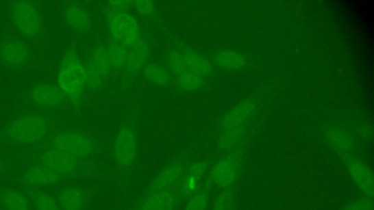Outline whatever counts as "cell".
<instances>
[{
	"instance_id": "obj_1",
	"label": "cell",
	"mask_w": 374,
	"mask_h": 210,
	"mask_svg": "<svg viewBox=\"0 0 374 210\" xmlns=\"http://www.w3.org/2000/svg\"><path fill=\"white\" fill-rule=\"evenodd\" d=\"M138 143L135 132L127 125L121 127L114 138V155L117 168L118 181L127 183L135 167Z\"/></svg>"
},
{
	"instance_id": "obj_2",
	"label": "cell",
	"mask_w": 374,
	"mask_h": 210,
	"mask_svg": "<svg viewBox=\"0 0 374 210\" xmlns=\"http://www.w3.org/2000/svg\"><path fill=\"white\" fill-rule=\"evenodd\" d=\"M58 87L64 95L79 102L86 87L85 67L73 53L66 55L60 64Z\"/></svg>"
},
{
	"instance_id": "obj_3",
	"label": "cell",
	"mask_w": 374,
	"mask_h": 210,
	"mask_svg": "<svg viewBox=\"0 0 374 210\" xmlns=\"http://www.w3.org/2000/svg\"><path fill=\"white\" fill-rule=\"evenodd\" d=\"M255 112V105L245 102L231 109L223 118V132L219 140L221 150L229 149L239 140L247 121Z\"/></svg>"
},
{
	"instance_id": "obj_4",
	"label": "cell",
	"mask_w": 374,
	"mask_h": 210,
	"mask_svg": "<svg viewBox=\"0 0 374 210\" xmlns=\"http://www.w3.org/2000/svg\"><path fill=\"white\" fill-rule=\"evenodd\" d=\"M49 130L47 120L27 115L16 118L10 124L7 133L10 140L19 143H33L46 136Z\"/></svg>"
},
{
	"instance_id": "obj_5",
	"label": "cell",
	"mask_w": 374,
	"mask_h": 210,
	"mask_svg": "<svg viewBox=\"0 0 374 210\" xmlns=\"http://www.w3.org/2000/svg\"><path fill=\"white\" fill-rule=\"evenodd\" d=\"M108 27L114 40L133 49L142 40L137 21L127 12H113L108 16Z\"/></svg>"
},
{
	"instance_id": "obj_6",
	"label": "cell",
	"mask_w": 374,
	"mask_h": 210,
	"mask_svg": "<svg viewBox=\"0 0 374 210\" xmlns=\"http://www.w3.org/2000/svg\"><path fill=\"white\" fill-rule=\"evenodd\" d=\"M14 23L21 35L35 38L41 30L40 11L35 3L29 1L14 3L12 7Z\"/></svg>"
},
{
	"instance_id": "obj_7",
	"label": "cell",
	"mask_w": 374,
	"mask_h": 210,
	"mask_svg": "<svg viewBox=\"0 0 374 210\" xmlns=\"http://www.w3.org/2000/svg\"><path fill=\"white\" fill-rule=\"evenodd\" d=\"M51 148L67 153L82 161L92 156L94 143L90 137L79 132H66L53 140Z\"/></svg>"
},
{
	"instance_id": "obj_8",
	"label": "cell",
	"mask_w": 374,
	"mask_h": 210,
	"mask_svg": "<svg viewBox=\"0 0 374 210\" xmlns=\"http://www.w3.org/2000/svg\"><path fill=\"white\" fill-rule=\"evenodd\" d=\"M242 165V157L239 153H233L220 160L210 173L212 182L221 189H227L238 178Z\"/></svg>"
},
{
	"instance_id": "obj_9",
	"label": "cell",
	"mask_w": 374,
	"mask_h": 210,
	"mask_svg": "<svg viewBox=\"0 0 374 210\" xmlns=\"http://www.w3.org/2000/svg\"><path fill=\"white\" fill-rule=\"evenodd\" d=\"M184 168L179 163H172L161 170L146 187L142 194L169 192L179 190L184 173Z\"/></svg>"
},
{
	"instance_id": "obj_10",
	"label": "cell",
	"mask_w": 374,
	"mask_h": 210,
	"mask_svg": "<svg viewBox=\"0 0 374 210\" xmlns=\"http://www.w3.org/2000/svg\"><path fill=\"white\" fill-rule=\"evenodd\" d=\"M206 170V163L200 161L192 163L184 170L179 187L178 193L180 203L186 202L191 197L200 192Z\"/></svg>"
},
{
	"instance_id": "obj_11",
	"label": "cell",
	"mask_w": 374,
	"mask_h": 210,
	"mask_svg": "<svg viewBox=\"0 0 374 210\" xmlns=\"http://www.w3.org/2000/svg\"><path fill=\"white\" fill-rule=\"evenodd\" d=\"M179 190L153 194H142L129 210H177L181 204Z\"/></svg>"
},
{
	"instance_id": "obj_12",
	"label": "cell",
	"mask_w": 374,
	"mask_h": 210,
	"mask_svg": "<svg viewBox=\"0 0 374 210\" xmlns=\"http://www.w3.org/2000/svg\"><path fill=\"white\" fill-rule=\"evenodd\" d=\"M170 68L175 79L183 90L194 91L200 88L205 82L204 77L187 69L183 64L178 50L172 51L169 56Z\"/></svg>"
},
{
	"instance_id": "obj_13",
	"label": "cell",
	"mask_w": 374,
	"mask_h": 210,
	"mask_svg": "<svg viewBox=\"0 0 374 210\" xmlns=\"http://www.w3.org/2000/svg\"><path fill=\"white\" fill-rule=\"evenodd\" d=\"M81 160L67 153L51 148L42 155L40 163L56 172L66 180L79 168Z\"/></svg>"
},
{
	"instance_id": "obj_14",
	"label": "cell",
	"mask_w": 374,
	"mask_h": 210,
	"mask_svg": "<svg viewBox=\"0 0 374 210\" xmlns=\"http://www.w3.org/2000/svg\"><path fill=\"white\" fill-rule=\"evenodd\" d=\"M28 97L36 105L52 107L62 102L64 94L59 87L49 83H39L30 88Z\"/></svg>"
},
{
	"instance_id": "obj_15",
	"label": "cell",
	"mask_w": 374,
	"mask_h": 210,
	"mask_svg": "<svg viewBox=\"0 0 374 210\" xmlns=\"http://www.w3.org/2000/svg\"><path fill=\"white\" fill-rule=\"evenodd\" d=\"M348 170L351 178L359 189L368 197H372L374 192L373 174L369 166L359 160L351 161Z\"/></svg>"
},
{
	"instance_id": "obj_16",
	"label": "cell",
	"mask_w": 374,
	"mask_h": 210,
	"mask_svg": "<svg viewBox=\"0 0 374 210\" xmlns=\"http://www.w3.org/2000/svg\"><path fill=\"white\" fill-rule=\"evenodd\" d=\"M58 202L62 210H85L87 196L79 186L65 187L58 194Z\"/></svg>"
},
{
	"instance_id": "obj_17",
	"label": "cell",
	"mask_w": 374,
	"mask_h": 210,
	"mask_svg": "<svg viewBox=\"0 0 374 210\" xmlns=\"http://www.w3.org/2000/svg\"><path fill=\"white\" fill-rule=\"evenodd\" d=\"M1 57L8 65L21 67L27 63L29 51L23 42L18 40L7 41L1 49Z\"/></svg>"
},
{
	"instance_id": "obj_18",
	"label": "cell",
	"mask_w": 374,
	"mask_h": 210,
	"mask_svg": "<svg viewBox=\"0 0 374 210\" xmlns=\"http://www.w3.org/2000/svg\"><path fill=\"white\" fill-rule=\"evenodd\" d=\"M184 65L187 69L205 79L212 72V64L207 58L191 49L179 51Z\"/></svg>"
},
{
	"instance_id": "obj_19",
	"label": "cell",
	"mask_w": 374,
	"mask_h": 210,
	"mask_svg": "<svg viewBox=\"0 0 374 210\" xmlns=\"http://www.w3.org/2000/svg\"><path fill=\"white\" fill-rule=\"evenodd\" d=\"M25 182L31 185H48L64 181L61 175L41 163L29 169L25 175Z\"/></svg>"
},
{
	"instance_id": "obj_20",
	"label": "cell",
	"mask_w": 374,
	"mask_h": 210,
	"mask_svg": "<svg viewBox=\"0 0 374 210\" xmlns=\"http://www.w3.org/2000/svg\"><path fill=\"white\" fill-rule=\"evenodd\" d=\"M64 17L68 25L76 31H85L90 28V16L86 10L79 5L73 3L66 7Z\"/></svg>"
},
{
	"instance_id": "obj_21",
	"label": "cell",
	"mask_w": 374,
	"mask_h": 210,
	"mask_svg": "<svg viewBox=\"0 0 374 210\" xmlns=\"http://www.w3.org/2000/svg\"><path fill=\"white\" fill-rule=\"evenodd\" d=\"M149 58V50L146 42L142 39L136 47L129 50L125 67L133 72L141 70L148 64Z\"/></svg>"
},
{
	"instance_id": "obj_22",
	"label": "cell",
	"mask_w": 374,
	"mask_h": 210,
	"mask_svg": "<svg viewBox=\"0 0 374 210\" xmlns=\"http://www.w3.org/2000/svg\"><path fill=\"white\" fill-rule=\"evenodd\" d=\"M215 63L225 70H238L244 68L247 60L243 54L234 50L225 49L215 54Z\"/></svg>"
},
{
	"instance_id": "obj_23",
	"label": "cell",
	"mask_w": 374,
	"mask_h": 210,
	"mask_svg": "<svg viewBox=\"0 0 374 210\" xmlns=\"http://www.w3.org/2000/svg\"><path fill=\"white\" fill-rule=\"evenodd\" d=\"M144 70L147 79L153 85L159 87L169 86L170 74L162 65L156 63H149Z\"/></svg>"
},
{
	"instance_id": "obj_24",
	"label": "cell",
	"mask_w": 374,
	"mask_h": 210,
	"mask_svg": "<svg viewBox=\"0 0 374 210\" xmlns=\"http://www.w3.org/2000/svg\"><path fill=\"white\" fill-rule=\"evenodd\" d=\"M2 202L6 210H31L26 197L15 190L6 192L3 196Z\"/></svg>"
},
{
	"instance_id": "obj_25",
	"label": "cell",
	"mask_w": 374,
	"mask_h": 210,
	"mask_svg": "<svg viewBox=\"0 0 374 210\" xmlns=\"http://www.w3.org/2000/svg\"><path fill=\"white\" fill-rule=\"evenodd\" d=\"M108 51L112 67L121 68L126 66L129 49L114 41Z\"/></svg>"
},
{
	"instance_id": "obj_26",
	"label": "cell",
	"mask_w": 374,
	"mask_h": 210,
	"mask_svg": "<svg viewBox=\"0 0 374 210\" xmlns=\"http://www.w3.org/2000/svg\"><path fill=\"white\" fill-rule=\"evenodd\" d=\"M328 139L338 151H347L351 146V139L347 131L342 129H333L329 132Z\"/></svg>"
},
{
	"instance_id": "obj_27",
	"label": "cell",
	"mask_w": 374,
	"mask_h": 210,
	"mask_svg": "<svg viewBox=\"0 0 374 210\" xmlns=\"http://www.w3.org/2000/svg\"><path fill=\"white\" fill-rule=\"evenodd\" d=\"M91 62L103 77L105 76L112 67L108 51L103 48H98L95 50Z\"/></svg>"
},
{
	"instance_id": "obj_28",
	"label": "cell",
	"mask_w": 374,
	"mask_h": 210,
	"mask_svg": "<svg viewBox=\"0 0 374 210\" xmlns=\"http://www.w3.org/2000/svg\"><path fill=\"white\" fill-rule=\"evenodd\" d=\"M234 194L228 189H225L216 198L212 210H234Z\"/></svg>"
},
{
	"instance_id": "obj_29",
	"label": "cell",
	"mask_w": 374,
	"mask_h": 210,
	"mask_svg": "<svg viewBox=\"0 0 374 210\" xmlns=\"http://www.w3.org/2000/svg\"><path fill=\"white\" fill-rule=\"evenodd\" d=\"M35 204L37 210H62L58 200L47 194L38 195Z\"/></svg>"
},
{
	"instance_id": "obj_30",
	"label": "cell",
	"mask_w": 374,
	"mask_h": 210,
	"mask_svg": "<svg viewBox=\"0 0 374 210\" xmlns=\"http://www.w3.org/2000/svg\"><path fill=\"white\" fill-rule=\"evenodd\" d=\"M208 202L207 194L200 192L186 201V204L182 210H206Z\"/></svg>"
},
{
	"instance_id": "obj_31",
	"label": "cell",
	"mask_w": 374,
	"mask_h": 210,
	"mask_svg": "<svg viewBox=\"0 0 374 210\" xmlns=\"http://www.w3.org/2000/svg\"><path fill=\"white\" fill-rule=\"evenodd\" d=\"M86 72V86L90 88H97L100 86L103 75L95 67L91 61L88 63L85 68Z\"/></svg>"
},
{
	"instance_id": "obj_32",
	"label": "cell",
	"mask_w": 374,
	"mask_h": 210,
	"mask_svg": "<svg viewBox=\"0 0 374 210\" xmlns=\"http://www.w3.org/2000/svg\"><path fill=\"white\" fill-rule=\"evenodd\" d=\"M134 3L136 9L142 14L149 16L155 12V5L151 1L141 0V1H136Z\"/></svg>"
},
{
	"instance_id": "obj_33",
	"label": "cell",
	"mask_w": 374,
	"mask_h": 210,
	"mask_svg": "<svg viewBox=\"0 0 374 210\" xmlns=\"http://www.w3.org/2000/svg\"><path fill=\"white\" fill-rule=\"evenodd\" d=\"M372 203L368 200H360L351 205L345 210H372Z\"/></svg>"
},
{
	"instance_id": "obj_34",
	"label": "cell",
	"mask_w": 374,
	"mask_h": 210,
	"mask_svg": "<svg viewBox=\"0 0 374 210\" xmlns=\"http://www.w3.org/2000/svg\"><path fill=\"white\" fill-rule=\"evenodd\" d=\"M129 3L125 1H112L110 3V7L113 12H126L129 6Z\"/></svg>"
}]
</instances>
